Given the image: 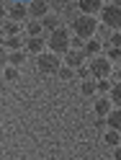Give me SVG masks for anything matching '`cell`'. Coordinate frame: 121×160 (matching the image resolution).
I'll list each match as a JSON object with an SVG mask.
<instances>
[{"instance_id": "4dcf8cb0", "label": "cell", "mask_w": 121, "mask_h": 160, "mask_svg": "<svg viewBox=\"0 0 121 160\" xmlns=\"http://www.w3.org/2000/svg\"><path fill=\"white\" fill-rule=\"evenodd\" d=\"M93 124H95V129H103V124H106V119H100V116H98V119H95Z\"/></svg>"}, {"instance_id": "ac0fdd59", "label": "cell", "mask_w": 121, "mask_h": 160, "mask_svg": "<svg viewBox=\"0 0 121 160\" xmlns=\"http://www.w3.org/2000/svg\"><path fill=\"white\" fill-rule=\"evenodd\" d=\"M103 142H106L108 147H119V145H121V134H119V132H111V129H108V132L103 134Z\"/></svg>"}, {"instance_id": "9c48e42d", "label": "cell", "mask_w": 121, "mask_h": 160, "mask_svg": "<svg viewBox=\"0 0 121 160\" xmlns=\"http://www.w3.org/2000/svg\"><path fill=\"white\" fill-rule=\"evenodd\" d=\"M28 16V5H23V3H11L8 5V21H23V18Z\"/></svg>"}, {"instance_id": "6da1fadb", "label": "cell", "mask_w": 121, "mask_h": 160, "mask_svg": "<svg viewBox=\"0 0 121 160\" xmlns=\"http://www.w3.org/2000/svg\"><path fill=\"white\" fill-rule=\"evenodd\" d=\"M46 44H49V49H52V54H57V57H59V54H67V52H70V28L62 23L57 31L49 34Z\"/></svg>"}, {"instance_id": "8992f818", "label": "cell", "mask_w": 121, "mask_h": 160, "mask_svg": "<svg viewBox=\"0 0 121 160\" xmlns=\"http://www.w3.org/2000/svg\"><path fill=\"white\" fill-rule=\"evenodd\" d=\"M77 11H80V16H93L95 18L100 11H103V3H100V0H80Z\"/></svg>"}, {"instance_id": "1f68e13d", "label": "cell", "mask_w": 121, "mask_h": 160, "mask_svg": "<svg viewBox=\"0 0 121 160\" xmlns=\"http://www.w3.org/2000/svg\"><path fill=\"white\" fill-rule=\"evenodd\" d=\"M114 160H121V145L114 147Z\"/></svg>"}, {"instance_id": "f1b7e54d", "label": "cell", "mask_w": 121, "mask_h": 160, "mask_svg": "<svg viewBox=\"0 0 121 160\" xmlns=\"http://www.w3.org/2000/svg\"><path fill=\"white\" fill-rule=\"evenodd\" d=\"M5 78H8V80H16V78H18V70H16V67H5Z\"/></svg>"}, {"instance_id": "2e32d148", "label": "cell", "mask_w": 121, "mask_h": 160, "mask_svg": "<svg viewBox=\"0 0 121 160\" xmlns=\"http://www.w3.org/2000/svg\"><path fill=\"white\" fill-rule=\"evenodd\" d=\"M5 49H11V52H21L23 49V42H21V36H5Z\"/></svg>"}, {"instance_id": "30bf717a", "label": "cell", "mask_w": 121, "mask_h": 160, "mask_svg": "<svg viewBox=\"0 0 121 160\" xmlns=\"http://www.w3.org/2000/svg\"><path fill=\"white\" fill-rule=\"evenodd\" d=\"M59 26H62V16L49 13V16H44V18H41V28H44V31H49V34H52V31H57Z\"/></svg>"}, {"instance_id": "d6986e66", "label": "cell", "mask_w": 121, "mask_h": 160, "mask_svg": "<svg viewBox=\"0 0 121 160\" xmlns=\"http://www.w3.org/2000/svg\"><path fill=\"white\" fill-rule=\"evenodd\" d=\"M111 103H114L116 108H121V83L111 85Z\"/></svg>"}, {"instance_id": "484cf974", "label": "cell", "mask_w": 121, "mask_h": 160, "mask_svg": "<svg viewBox=\"0 0 121 160\" xmlns=\"http://www.w3.org/2000/svg\"><path fill=\"white\" fill-rule=\"evenodd\" d=\"M111 47H114V49H121V34H119V31L111 34Z\"/></svg>"}, {"instance_id": "4fadbf2b", "label": "cell", "mask_w": 121, "mask_h": 160, "mask_svg": "<svg viewBox=\"0 0 121 160\" xmlns=\"http://www.w3.org/2000/svg\"><path fill=\"white\" fill-rule=\"evenodd\" d=\"M95 114L100 116V119H106L108 114H111V98H95Z\"/></svg>"}, {"instance_id": "83f0119b", "label": "cell", "mask_w": 121, "mask_h": 160, "mask_svg": "<svg viewBox=\"0 0 121 160\" xmlns=\"http://www.w3.org/2000/svg\"><path fill=\"white\" fill-rule=\"evenodd\" d=\"M59 78H62V80H70V78H72V70H70V67H59Z\"/></svg>"}, {"instance_id": "603a6c76", "label": "cell", "mask_w": 121, "mask_h": 160, "mask_svg": "<svg viewBox=\"0 0 121 160\" xmlns=\"http://www.w3.org/2000/svg\"><path fill=\"white\" fill-rule=\"evenodd\" d=\"M95 93V80H85L83 83V96H93Z\"/></svg>"}, {"instance_id": "cb8c5ba5", "label": "cell", "mask_w": 121, "mask_h": 160, "mask_svg": "<svg viewBox=\"0 0 121 160\" xmlns=\"http://www.w3.org/2000/svg\"><path fill=\"white\" fill-rule=\"evenodd\" d=\"M75 78H80V80H83V83H85V80H90V70L83 65V67H77L75 70Z\"/></svg>"}, {"instance_id": "5b68a950", "label": "cell", "mask_w": 121, "mask_h": 160, "mask_svg": "<svg viewBox=\"0 0 121 160\" xmlns=\"http://www.w3.org/2000/svg\"><path fill=\"white\" fill-rule=\"evenodd\" d=\"M88 70H90V78H95V80L111 78V62H108L103 54H98V57H93V59H90Z\"/></svg>"}, {"instance_id": "7402d4cb", "label": "cell", "mask_w": 121, "mask_h": 160, "mask_svg": "<svg viewBox=\"0 0 121 160\" xmlns=\"http://www.w3.org/2000/svg\"><path fill=\"white\" fill-rule=\"evenodd\" d=\"M95 34H98V36H95V42H106V39H111V28H106L103 23H100V26L95 28Z\"/></svg>"}, {"instance_id": "9a60e30c", "label": "cell", "mask_w": 121, "mask_h": 160, "mask_svg": "<svg viewBox=\"0 0 121 160\" xmlns=\"http://www.w3.org/2000/svg\"><path fill=\"white\" fill-rule=\"evenodd\" d=\"M26 62V52L21 49V52H8V65L11 67H21Z\"/></svg>"}, {"instance_id": "d6a6232c", "label": "cell", "mask_w": 121, "mask_h": 160, "mask_svg": "<svg viewBox=\"0 0 121 160\" xmlns=\"http://www.w3.org/2000/svg\"><path fill=\"white\" fill-rule=\"evenodd\" d=\"M114 80H116V83H121V70H116V72H114Z\"/></svg>"}, {"instance_id": "ffe728a7", "label": "cell", "mask_w": 121, "mask_h": 160, "mask_svg": "<svg viewBox=\"0 0 121 160\" xmlns=\"http://www.w3.org/2000/svg\"><path fill=\"white\" fill-rule=\"evenodd\" d=\"M111 85H114V83H111L108 78H103V80H95V91H98L100 96H103V93H111Z\"/></svg>"}, {"instance_id": "3957f363", "label": "cell", "mask_w": 121, "mask_h": 160, "mask_svg": "<svg viewBox=\"0 0 121 160\" xmlns=\"http://www.w3.org/2000/svg\"><path fill=\"white\" fill-rule=\"evenodd\" d=\"M100 18H103V26H106V28H111V31H119V28H121V5H114V3L103 5Z\"/></svg>"}, {"instance_id": "f546056e", "label": "cell", "mask_w": 121, "mask_h": 160, "mask_svg": "<svg viewBox=\"0 0 121 160\" xmlns=\"http://www.w3.org/2000/svg\"><path fill=\"white\" fill-rule=\"evenodd\" d=\"M5 18H8V5L0 3V21H5Z\"/></svg>"}, {"instance_id": "52a82bcc", "label": "cell", "mask_w": 121, "mask_h": 160, "mask_svg": "<svg viewBox=\"0 0 121 160\" xmlns=\"http://www.w3.org/2000/svg\"><path fill=\"white\" fill-rule=\"evenodd\" d=\"M28 16H34V21H41L44 16H49V3L46 0H34V3H28Z\"/></svg>"}, {"instance_id": "ba28073f", "label": "cell", "mask_w": 121, "mask_h": 160, "mask_svg": "<svg viewBox=\"0 0 121 160\" xmlns=\"http://www.w3.org/2000/svg\"><path fill=\"white\" fill-rule=\"evenodd\" d=\"M23 52L28 54H44V39L41 36H26V42H23Z\"/></svg>"}, {"instance_id": "277c9868", "label": "cell", "mask_w": 121, "mask_h": 160, "mask_svg": "<svg viewBox=\"0 0 121 160\" xmlns=\"http://www.w3.org/2000/svg\"><path fill=\"white\" fill-rule=\"evenodd\" d=\"M36 70H39V72H44V75H54V72H59V57L52 54V52L39 54V57H36Z\"/></svg>"}, {"instance_id": "4316f807", "label": "cell", "mask_w": 121, "mask_h": 160, "mask_svg": "<svg viewBox=\"0 0 121 160\" xmlns=\"http://www.w3.org/2000/svg\"><path fill=\"white\" fill-rule=\"evenodd\" d=\"M106 59H108V62H111V59H121V49H114V47H111V49H108V57H106Z\"/></svg>"}, {"instance_id": "7c38bea8", "label": "cell", "mask_w": 121, "mask_h": 160, "mask_svg": "<svg viewBox=\"0 0 121 160\" xmlns=\"http://www.w3.org/2000/svg\"><path fill=\"white\" fill-rule=\"evenodd\" d=\"M106 124H108L111 132H119L121 134V108H114V111L106 116Z\"/></svg>"}, {"instance_id": "8fae6325", "label": "cell", "mask_w": 121, "mask_h": 160, "mask_svg": "<svg viewBox=\"0 0 121 160\" xmlns=\"http://www.w3.org/2000/svg\"><path fill=\"white\" fill-rule=\"evenodd\" d=\"M83 59H85V54H83V52H75V49H70V52L65 54V62H67V67H70V70L83 67Z\"/></svg>"}, {"instance_id": "7a4b0ae2", "label": "cell", "mask_w": 121, "mask_h": 160, "mask_svg": "<svg viewBox=\"0 0 121 160\" xmlns=\"http://www.w3.org/2000/svg\"><path fill=\"white\" fill-rule=\"evenodd\" d=\"M95 28H98V21L93 16H75V21H72V31H75L77 39H83V42L95 36Z\"/></svg>"}, {"instance_id": "e0dca14e", "label": "cell", "mask_w": 121, "mask_h": 160, "mask_svg": "<svg viewBox=\"0 0 121 160\" xmlns=\"http://www.w3.org/2000/svg\"><path fill=\"white\" fill-rule=\"evenodd\" d=\"M0 26H3V34H5V36H18V31H21V26H18L16 21H8V18H5Z\"/></svg>"}, {"instance_id": "44dd1931", "label": "cell", "mask_w": 121, "mask_h": 160, "mask_svg": "<svg viewBox=\"0 0 121 160\" xmlns=\"http://www.w3.org/2000/svg\"><path fill=\"white\" fill-rule=\"evenodd\" d=\"M26 31H28V36H39V34L44 31V28H41V21H28Z\"/></svg>"}, {"instance_id": "d4e9b609", "label": "cell", "mask_w": 121, "mask_h": 160, "mask_svg": "<svg viewBox=\"0 0 121 160\" xmlns=\"http://www.w3.org/2000/svg\"><path fill=\"white\" fill-rule=\"evenodd\" d=\"M5 67H8V49L0 47V70H5Z\"/></svg>"}, {"instance_id": "5bb4252c", "label": "cell", "mask_w": 121, "mask_h": 160, "mask_svg": "<svg viewBox=\"0 0 121 160\" xmlns=\"http://www.w3.org/2000/svg\"><path fill=\"white\" fill-rule=\"evenodd\" d=\"M80 52H83L85 57H98V54H100V42H95V39H88L85 47L80 49Z\"/></svg>"}]
</instances>
